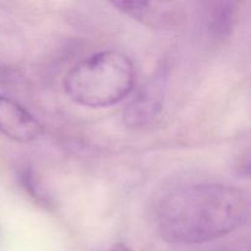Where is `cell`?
Instances as JSON below:
<instances>
[{
  "mask_svg": "<svg viewBox=\"0 0 251 251\" xmlns=\"http://www.w3.org/2000/svg\"><path fill=\"white\" fill-rule=\"evenodd\" d=\"M134 63L125 54L104 50L76 64L65 77V92L77 104L104 108L122 102L132 92Z\"/></svg>",
  "mask_w": 251,
  "mask_h": 251,
  "instance_id": "7a4b0ae2",
  "label": "cell"
},
{
  "mask_svg": "<svg viewBox=\"0 0 251 251\" xmlns=\"http://www.w3.org/2000/svg\"><path fill=\"white\" fill-rule=\"evenodd\" d=\"M19 179L21 183L22 188L26 190V193L31 196L32 199L37 201L38 203L44 206L50 205V199L46 195L44 189L42 188L39 181L37 180V176L34 174L33 169L29 167H24L19 172Z\"/></svg>",
  "mask_w": 251,
  "mask_h": 251,
  "instance_id": "52a82bcc",
  "label": "cell"
},
{
  "mask_svg": "<svg viewBox=\"0 0 251 251\" xmlns=\"http://www.w3.org/2000/svg\"><path fill=\"white\" fill-rule=\"evenodd\" d=\"M242 173L245 174V176H251V161L247 162L245 164L242 166Z\"/></svg>",
  "mask_w": 251,
  "mask_h": 251,
  "instance_id": "9c48e42d",
  "label": "cell"
},
{
  "mask_svg": "<svg viewBox=\"0 0 251 251\" xmlns=\"http://www.w3.org/2000/svg\"><path fill=\"white\" fill-rule=\"evenodd\" d=\"M174 4L171 2H146V1H117L113 6L124 14L134 17L137 21L145 22L149 26L158 27L172 21V11Z\"/></svg>",
  "mask_w": 251,
  "mask_h": 251,
  "instance_id": "5b68a950",
  "label": "cell"
},
{
  "mask_svg": "<svg viewBox=\"0 0 251 251\" xmlns=\"http://www.w3.org/2000/svg\"><path fill=\"white\" fill-rule=\"evenodd\" d=\"M251 218V191L226 184H195L172 191L157 210L164 242L196 245L220 239Z\"/></svg>",
  "mask_w": 251,
  "mask_h": 251,
  "instance_id": "6da1fadb",
  "label": "cell"
},
{
  "mask_svg": "<svg viewBox=\"0 0 251 251\" xmlns=\"http://www.w3.org/2000/svg\"><path fill=\"white\" fill-rule=\"evenodd\" d=\"M0 134L27 144L43 135V125L16 100L0 95Z\"/></svg>",
  "mask_w": 251,
  "mask_h": 251,
  "instance_id": "277c9868",
  "label": "cell"
},
{
  "mask_svg": "<svg viewBox=\"0 0 251 251\" xmlns=\"http://www.w3.org/2000/svg\"><path fill=\"white\" fill-rule=\"evenodd\" d=\"M166 81V68H159L146 82L137 88L123 113V120L126 126L141 129L152 124L158 118L163 108Z\"/></svg>",
  "mask_w": 251,
  "mask_h": 251,
  "instance_id": "3957f363",
  "label": "cell"
},
{
  "mask_svg": "<svg viewBox=\"0 0 251 251\" xmlns=\"http://www.w3.org/2000/svg\"><path fill=\"white\" fill-rule=\"evenodd\" d=\"M203 15L210 33L218 38H226L234 27L237 19V2L223 0L206 2Z\"/></svg>",
  "mask_w": 251,
  "mask_h": 251,
  "instance_id": "8992f818",
  "label": "cell"
},
{
  "mask_svg": "<svg viewBox=\"0 0 251 251\" xmlns=\"http://www.w3.org/2000/svg\"><path fill=\"white\" fill-rule=\"evenodd\" d=\"M108 251H132V250L130 249L126 244H124V243H118V244L113 245V247Z\"/></svg>",
  "mask_w": 251,
  "mask_h": 251,
  "instance_id": "ba28073f",
  "label": "cell"
}]
</instances>
